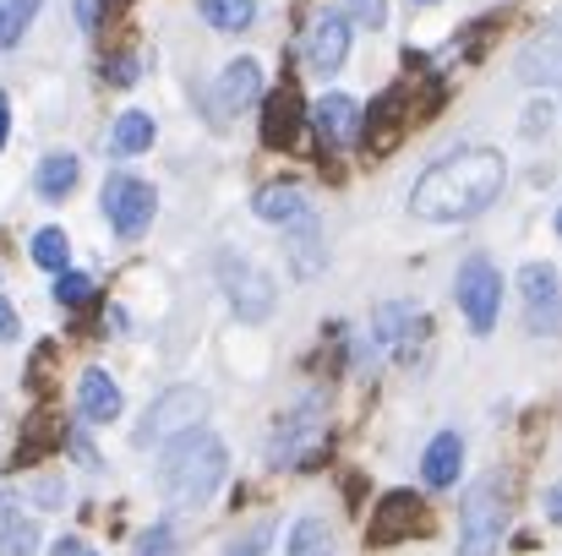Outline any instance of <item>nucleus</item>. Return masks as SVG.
Wrapping results in <instances>:
<instances>
[{
  "label": "nucleus",
  "instance_id": "obj_1",
  "mask_svg": "<svg viewBox=\"0 0 562 556\" xmlns=\"http://www.w3.org/2000/svg\"><path fill=\"white\" fill-rule=\"evenodd\" d=\"M503 181H508L503 154H492V148H464V154L437 159V164L415 181L409 207H415L420 218H437V224L475 218V213H486V207L503 196Z\"/></svg>",
  "mask_w": 562,
  "mask_h": 556
},
{
  "label": "nucleus",
  "instance_id": "obj_2",
  "mask_svg": "<svg viewBox=\"0 0 562 556\" xmlns=\"http://www.w3.org/2000/svg\"><path fill=\"white\" fill-rule=\"evenodd\" d=\"M224 469H229V453H224V442H218L213 431L191 425V431H181V436L165 447L159 480H165V497H170L176 508H202V502L218 491Z\"/></svg>",
  "mask_w": 562,
  "mask_h": 556
},
{
  "label": "nucleus",
  "instance_id": "obj_3",
  "mask_svg": "<svg viewBox=\"0 0 562 556\" xmlns=\"http://www.w3.org/2000/svg\"><path fill=\"white\" fill-rule=\"evenodd\" d=\"M503 530H508V497L503 480H481L464 497L459 513V556H497L503 552Z\"/></svg>",
  "mask_w": 562,
  "mask_h": 556
},
{
  "label": "nucleus",
  "instance_id": "obj_4",
  "mask_svg": "<svg viewBox=\"0 0 562 556\" xmlns=\"http://www.w3.org/2000/svg\"><path fill=\"white\" fill-rule=\"evenodd\" d=\"M268 464H295V469H317L323 464V420H317V398H306L301 409L279 415L273 442H268Z\"/></svg>",
  "mask_w": 562,
  "mask_h": 556
},
{
  "label": "nucleus",
  "instance_id": "obj_5",
  "mask_svg": "<svg viewBox=\"0 0 562 556\" xmlns=\"http://www.w3.org/2000/svg\"><path fill=\"white\" fill-rule=\"evenodd\" d=\"M453 295H459V311L470 317L475 333H492V328H497V311H503V273H497L486 257H470V262L459 268Z\"/></svg>",
  "mask_w": 562,
  "mask_h": 556
},
{
  "label": "nucleus",
  "instance_id": "obj_6",
  "mask_svg": "<svg viewBox=\"0 0 562 556\" xmlns=\"http://www.w3.org/2000/svg\"><path fill=\"white\" fill-rule=\"evenodd\" d=\"M154 213H159V196H154L148 181H137V175H110L104 181V218H110V229L121 240H137L154 224Z\"/></svg>",
  "mask_w": 562,
  "mask_h": 556
},
{
  "label": "nucleus",
  "instance_id": "obj_7",
  "mask_svg": "<svg viewBox=\"0 0 562 556\" xmlns=\"http://www.w3.org/2000/svg\"><path fill=\"white\" fill-rule=\"evenodd\" d=\"M519 295H525V328L530 333H562V279L552 262H525L519 268Z\"/></svg>",
  "mask_w": 562,
  "mask_h": 556
},
{
  "label": "nucleus",
  "instance_id": "obj_8",
  "mask_svg": "<svg viewBox=\"0 0 562 556\" xmlns=\"http://www.w3.org/2000/svg\"><path fill=\"white\" fill-rule=\"evenodd\" d=\"M426 333H431V317L415 311V306H404V300H387V306L372 311V344L387 350L393 361H404V366L415 361V350L426 344Z\"/></svg>",
  "mask_w": 562,
  "mask_h": 556
},
{
  "label": "nucleus",
  "instance_id": "obj_9",
  "mask_svg": "<svg viewBox=\"0 0 562 556\" xmlns=\"http://www.w3.org/2000/svg\"><path fill=\"white\" fill-rule=\"evenodd\" d=\"M218 273H224V290H229V306L240 311V322H262L273 311V279L257 262H246V257L229 251L218 262Z\"/></svg>",
  "mask_w": 562,
  "mask_h": 556
},
{
  "label": "nucleus",
  "instance_id": "obj_10",
  "mask_svg": "<svg viewBox=\"0 0 562 556\" xmlns=\"http://www.w3.org/2000/svg\"><path fill=\"white\" fill-rule=\"evenodd\" d=\"M207 409V393H196V387H170L154 409H148V420L137 425V447H148V442H165V436H181L196 425V415Z\"/></svg>",
  "mask_w": 562,
  "mask_h": 556
},
{
  "label": "nucleus",
  "instance_id": "obj_11",
  "mask_svg": "<svg viewBox=\"0 0 562 556\" xmlns=\"http://www.w3.org/2000/svg\"><path fill=\"white\" fill-rule=\"evenodd\" d=\"M420 524H426V502H420L415 491H387L372 508L367 541H372V546H398V541H409Z\"/></svg>",
  "mask_w": 562,
  "mask_h": 556
},
{
  "label": "nucleus",
  "instance_id": "obj_12",
  "mask_svg": "<svg viewBox=\"0 0 562 556\" xmlns=\"http://www.w3.org/2000/svg\"><path fill=\"white\" fill-rule=\"evenodd\" d=\"M350 16L345 11H323L317 22H312V33H306V60H312V71H323V77H334L345 60H350Z\"/></svg>",
  "mask_w": 562,
  "mask_h": 556
},
{
  "label": "nucleus",
  "instance_id": "obj_13",
  "mask_svg": "<svg viewBox=\"0 0 562 556\" xmlns=\"http://www.w3.org/2000/svg\"><path fill=\"white\" fill-rule=\"evenodd\" d=\"M312 126H317V143H323L328 154H339V148H350L356 132H361V104H356L350 93H323V99L312 104Z\"/></svg>",
  "mask_w": 562,
  "mask_h": 556
},
{
  "label": "nucleus",
  "instance_id": "obj_14",
  "mask_svg": "<svg viewBox=\"0 0 562 556\" xmlns=\"http://www.w3.org/2000/svg\"><path fill=\"white\" fill-rule=\"evenodd\" d=\"M306 121H312V115H306L301 93H295V88H279V93L262 104V143H268V148H290Z\"/></svg>",
  "mask_w": 562,
  "mask_h": 556
},
{
  "label": "nucleus",
  "instance_id": "obj_15",
  "mask_svg": "<svg viewBox=\"0 0 562 556\" xmlns=\"http://www.w3.org/2000/svg\"><path fill=\"white\" fill-rule=\"evenodd\" d=\"M519 77L525 82H562V22H552L547 33H536L525 49H519Z\"/></svg>",
  "mask_w": 562,
  "mask_h": 556
},
{
  "label": "nucleus",
  "instance_id": "obj_16",
  "mask_svg": "<svg viewBox=\"0 0 562 556\" xmlns=\"http://www.w3.org/2000/svg\"><path fill=\"white\" fill-rule=\"evenodd\" d=\"M77 409H82V420L110 425V420L121 415V387H115V376L99 366L82 371V376H77Z\"/></svg>",
  "mask_w": 562,
  "mask_h": 556
},
{
  "label": "nucleus",
  "instance_id": "obj_17",
  "mask_svg": "<svg viewBox=\"0 0 562 556\" xmlns=\"http://www.w3.org/2000/svg\"><path fill=\"white\" fill-rule=\"evenodd\" d=\"M459 464H464V436H459V431H437V436L426 442L420 480H426L431 491H442V486H453V480H459Z\"/></svg>",
  "mask_w": 562,
  "mask_h": 556
},
{
  "label": "nucleus",
  "instance_id": "obj_18",
  "mask_svg": "<svg viewBox=\"0 0 562 556\" xmlns=\"http://www.w3.org/2000/svg\"><path fill=\"white\" fill-rule=\"evenodd\" d=\"M251 213H257L262 224H301L312 207H306V191L295 181H273L251 196Z\"/></svg>",
  "mask_w": 562,
  "mask_h": 556
},
{
  "label": "nucleus",
  "instance_id": "obj_19",
  "mask_svg": "<svg viewBox=\"0 0 562 556\" xmlns=\"http://www.w3.org/2000/svg\"><path fill=\"white\" fill-rule=\"evenodd\" d=\"M218 110H240V104H257L262 99V66L257 60H229L224 71H218Z\"/></svg>",
  "mask_w": 562,
  "mask_h": 556
},
{
  "label": "nucleus",
  "instance_id": "obj_20",
  "mask_svg": "<svg viewBox=\"0 0 562 556\" xmlns=\"http://www.w3.org/2000/svg\"><path fill=\"white\" fill-rule=\"evenodd\" d=\"M77 181H82V159H77V154H49V159H38L33 185H38L44 202H66V196L77 191Z\"/></svg>",
  "mask_w": 562,
  "mask_h": 556
},
{
  "label": "nucleus",
  "instance_id": "obj_21",
  "mask_svg": "<svg viewBox=\"0 0 562 556\" xmlns=\"http://www.w3.org/2000/svg\"><path fill=\"white\" fill-rule=\"evenodd\" d=\"M110 148L126 154V159H132V154H148V148H154V115H148V110H126V115L115 121V132H110Z\"/></svg>",
  "mask_w": 562,
  "mask_h": 556
},
{
  "label": "nucleus",
  "instance_id": "obj_22",
  "mask_svg": "<svg viewBox=\"0 0 562 556\" xmlns=\"http://www.w3.org/2000/svg\"><path fill=\"white\" fill-rule=\"evenodd\" d=\"M290 268H295V279H317L323 273V240H317L312 218H301V229L290 235Z\"/></svg>",
  "mask_w": 562,
  "mask_h": 556
},
{
  "label": "nucleus",
  "instance_id": "obj_23",
  "mask_svg": "<svg viewBox=\"0 0 562 556\" xmlns=\"http://www.w3.org/2000/svg\"><path fill=\"white\" fill-rule=\"evenodd\" d=\"M196 11L207 16V27H218V33H240V27H251L257 0H196Z\"/></svg>",
  "mask_w": 562,
  "mask_h": 556
},
{
  "label": "nucleus",
  "instance_id": "obj_24",
  "mask_svg": "<svg viewBox=\"0 0 562 556\" xmlns=\"http://www.w3.org/2000/svg\"><path fill=\"white\" fill-rule=\"evenodd\" d=\"M284 556H334V530H328L323 519H301V524L290 530Z\"/></svg>",
  "mask_w": 562,
  "mask_h": 556
},
{
  "label": "nucleus",
  "instance_id": "obj_25",
  "mask_svg": "<svg viewBox=\"0 0 562 556\" xmlns=\"http://www.w3.org/2000/svg\"><path fill=\"white\" fill-rule=\"evenodd\" d=\"M33 262L49 268V273H66V268H71V240H66V229H38V235H33Z\"/></svg>",
  "mask_w": 562,
  "mask_h": 556
},
{
  "label": "nucleus",
  "instance_id": "obj_26",
  "mask_svg": "<svg viewBox=\"0 0 562 556\" xmlns=\"http://www.w3.org/2000/svg\"><path fill=\"white\" fill-rule=\"evenodd\" d=\"M38 5H44V0H0V49H11V44L33 27Z\"/></svg>",
  "mask_w": 562,
  "mask_h": 556
},
{
  "label": "nucleus",
  "instance_id": "obj_27",
  "mask_svg": "<svg viewBox=\"0 0 562 556\" xmlns=\"http://www.w3.org/2000/svg\"><path fill=\"white\" fill-rule=\"evenodd\" d=\"M0 556H38V524L22 519V513H11V524L0 535Z\"/></svg>",
  "mask_w": 562,
  "mask_h": 556
},
{
  "label": "nucleus",
  "instance_id": "obj_28",
  "mask_svg": "<svg viewBox=\"0 0 562 556\" xmlns=\"http://www.w3.org/2000/svg\"><path fill=\"white\" fill-rule=\"evenodd\" d=\"M93 290H99V284H93L88 273H71V268H66V273H55V300H60V306H71V311H77V306H88V300H93Z\"/></svg>",
  "mask_w": 562,
  "mask_h": 556
},
{
  "label": "nucleus",
  "instance_id": "obj_29",
  "mask_svg": "<svg viewBox=\"0 0 562 556\" xmlns=\"http://www.w3.org/2000/svg\"><path fill=\"white\" fill-rule=\"evenodd\" d=\"M137 556H176V530L170 524H154L137 535Z\"/></svg>",
  "mask_w": 562,
  "mask_h": 556
},
{
  "label": "nucleus",
  "instance_id": "obj_30",
  "mask_svg": "<svg viewBox=\"0 0 562 556\" xmlns=\"http://www.w3.org/2000/svg\"><path fill=\"white\" fill-rule=\"evenodd\" d=\"M345 5H350L345 16H350L356 27H382V22H387V0H345Z\"/></svg>",
  "mask_w": 562,
  "mask_h": 556
},
{
  "label": "nucleus",
  "instance_id": "obj_31",
  "mask_svg": "<svg viewBox=\"0 0 562 556\" xmlns=\"http://www.w3.org/2000/svg\"><path fill=\"white\" fill-rule=\"evenodd\" d=\"M104 82L132 88V82H137V55H115V60H104Z\"/></svg>",
  "mask_w": 562,
  "mask_h": 556
},
{
  "label": "nucleus",
  "instance_id": "obj_32",
  "mask_svg": "<svg viewBox=\"0 0 562 556\" xmlns=\"http://www.w3.org/2000/svg\"><path fill=\"white\" fill-rule=\"evenodd\" d=\"M268 546H273V530L262 524V530H251L246 541H235V546H229V552H224V556H262V552H268Z\"/></svg>",
  "mask_w": 562,
  "mask_h": 556
},
{
  "label": "nucleus",
  "instance_id": "obj_33",
  "mask_svg": "<svg viewBox=\"0 0 562 556\" xmlns=\"http://www.w3.org/2000/svg\"><path fill=\"white\" fill-rule=\"evenodd\" d=\"M49 556H99L88 541H77V535H60L55 546H49Z\"/></svg>",
  "mask_w": 562,
  "mask_h": 556
},
{
  "label": "nucleus",
  "instance_id": "obj_34",
  "mask_svg": "<svg viewBox=\"0 0 562 556\" xmlns=\"http://www.w3.org/2000/svg\"><path fill=\"white\" fill-rule=\"evenodd\" d=\"M0 339L11 344V339H22V322H16V311H11V300L0 295Z\"/></svg>",
  "mask_w": 562,
  "mask_h": 556
},
{
  "label": "nucleus",
  "instance_id": "obj_35",
  "mask_svg": "<svg viewBox=\"0 0 562 556\" xmlns=\"http://www.w3.org/2000/svg\"><path fill=\"white\" fill-rule=\"evenodd\" d=\"M547 519L562 524V486H547Z\"/></svg>",
  "mask_w": 562,
  "mask_h": 556
},
{
  "label": "nucleus",
  "instance_id": "obj_36",
  "mask_svg": "<svg viewBox=\"0 0 562 556\" xmlns=\"http://www.w3.org/2000/svg\"><path fill=\"white\" fill-rule=\"evenodd\" d=\"M77 11H82V27H99V0H82Z\"/></svg>",
  "mask_w": 562,
  "mask_h": 556
},
{
  "label": "nucleus",
  "instance_id": "obj_37",
  "mask_svg": "<svg viewBox=\"0 0 562 556\" xmlns=\"http://www.w3.org/2000/svg\"><path fill=\"white\" fill-rule=\"evenodd\" d=\"M5 132H11V99L0 93V148H5Z\"/></svg>",
  "mask_w": 562,
  "mask_h": 556
},
{
  "label": "nucleus",
  "instance_id": "obj_38",
  "mask_svg": "<svg viewBox=\"0 0 562 556\" xmlns=\"http://www.w3.org/2000/svg\"><path fill=\"white\" fill-rule=\"evenodd\" d=\"M11 513H16V508H11V497L0 491V535H5V524H11Z\"/></svg>",
  "mask_w": 562,
  "mask_h": 556
},
{
  "label": "nucleus",
  "instance_id": "obj_39",
  "mask_svg": "<svg viewBox=\"0 0 562 556\" xmlns=\"http://www.w3.org/2000/svg\"><path fill=\"white\" fill-rule=\"evenodd\" d=\"M558 235H562V213H558Z\"/></svg>",
  "mask_w": 562,
  "mask_h": 556
},
{
  "label": "nucleus",
  "instance_id": "obj_40",
  "mask_svg": "<svg viewBox=\"0 0 562 556\" xmlns=\"http://www.w3.org/2000/svg\"><path fill=\"white\" fill-rule=\"evenodd\" d=\"M420 5H431V0H420Z\"/></svg>",
  "mask_w": 562,
  "mask_h": 556
}]
</instances>
